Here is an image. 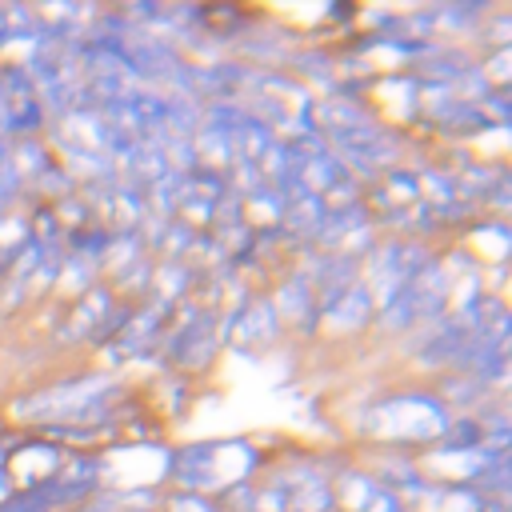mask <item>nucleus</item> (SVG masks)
Masks as SVG:
<instances>
[]
</instances>
